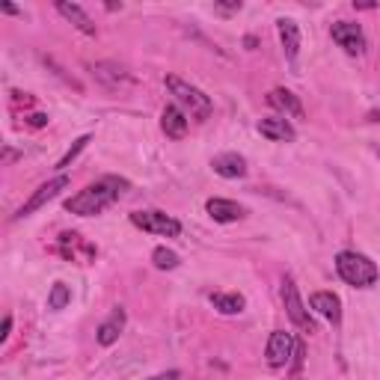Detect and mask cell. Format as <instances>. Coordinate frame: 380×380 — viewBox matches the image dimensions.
Segmentation results:
<instances>
[{"label":"cell","instance_id":"obj_5","mask_svg":"<svg viewBox=\"0 0 380 380\" xmlns=\"http://www.w3.org/2000/svg\"><path fill=\"white\" fill-rule=\"evenodd\" d=\"M283 303H286V312H288V318H291L294 327H300L303 333H309V336L315 333V321L309 318V312H306V306L300 300V291H297L291 276H286V283H283Z\"/></svg>","mask_w":380,"mask_h":380},{"label":"cell","instance_id":"obj_27","mask_svg":"<svg viewBox=\"0 0 380 380\" xmlns=\"http://www.w3.org/2000/svg\"><path fill=\"white\" fill-rule=\"evenodd\" d=\"M148 380H178V371H163V374H155V377H148Z\"/></svg>","mask_w":380,"mask_h":380},{"label":"cell","instance_id":"obj_2","mask_svg":"<svg viewBox=\"0 0 380 380\" xmlns=\"http://www.w3.org/2000/svg\"><path fill=\"white\" fill-rule=\"evenodd\" d=\"M167 89H170V95L175 98V107H181L185 113H190L196 122H205L211 113H214L211 98H208L202 89L190 87L188 80H181V77H175V75H167Z\"/></svg>","mask_w":380,"mask_h":380},{"label":"cell","instance_id":"obj_21","mask_svg":"<svg viewBox=\"0 0 380 380\" xmlns=\"http://www.w3.org/2000/svg\"><path fill=\"white\" fill-rule=\"evenodd\" d=\"M69 303H72V288L65 286V283H54L51 294H48V309L60 312V309H65Z\"/></svg>","mask_w":380,"mask_h":380},{"label":"cell","instance_id":"obj_15","mask_svg":"<svg viewBox=\"0 0 380 380\" xmlns=\"http://www.w3.org/2000/svg\"><path fill=\"white\" fill-rule=\"evenodd\" d=\"M208 214L217 223H235V220H241L244 217V205H238V202H232V200H220V196H214V200H208Z\"/></svg>","mask_w":380,"mask_h":380},{"label":"cell","instance_id":"obj_14","mask_svg":"<svg viewBox=\"0 0 380 380\" xmlns=\"http://www.w3.org/2000/svg\"><path fill=\"white\" fill-rule=\"evenodd\" d=\"M259 134L261 137H268L273 143H291L297 137V131L286 122V119H279V116H268V119H261L259 122Z\"/></svg>","mask_w":380,"mask_h":380},{"label":"cell","instance_id":"obj_1","mask_svg":"<svg viewBox=\"0 0 380 380\" xmlns=\"http://www.w3.org/2000/svg\"><path fill=\"white\" fill-rule=\"evenodd\" d=\"M125 190H128L125 178L104 175V178L92 181V185H87L77 196H72V200L65 202V211L77 214V217H92V214H102L104 208H110Z\"/></svg>","mask_w":380,"mask_h":380},{"label":"cell","instance_id":"obj_16","mask_svg":"<svg viewBox=\"0 0 380 380\" xmlns=\"http://www.w3.org/2000/svg\"><path fill=\"white\" fill-rule=\"evenodd\" d=\"M122 330H125V309H113V312H110V318H107L102 327H98L95 339H98V344H104V348H110L113 342H119Z\"/></svg>","mask_w":380,"mask_h":380},{"label":"cell","instance_id":"obj_23","mask_svg":"<svg viewBox=\"0 0 380 380\" xmlns=\"http://www.w3.org/2000/svg\"><path fill=\"white\" fill-rule=\"evenodd\" d=\"M89 140H92L89 134H87V137H80V140H75V146H72L69 152H65V155L57 161V170H65V167H69V163H72V161H75V158H77V155H80V152H84V148L89 146Z\"/></svg>","mask_w":380,"mask_h":380},{"label":"cell","instance_id":"obj_19","mask_svg":"<svg viewBox=\"0 0 380 380\" xmlns=\"http://www.w3.org/2000/svg\"><path fill=\"white\" fill-rule=\"evenodd\" d=\"M95 77L102 80V84H107V87H119V84H128V72L122 69V65H116V63H98L95 65Z\"/></svg>","mask_w":380,"mask_h":380},{"label":"cell","instance_id":"obj_13","mask_svg":"<svg viewBox=\"0 0 380 380\" xmlns=\"http://www.w3.org/2000/svg\"><path fill=\"white\" fill-rule=\"evenodd\" d=\"M211 167H214V173L223 175V178H244V175H246V161H244L238 152H223V155H217V158L211 161Z\"/></svg>","mask_w":380,"mask_h":380},{"label":"cell","instance_id":"obj_11","mask_svg":"<svg viewBox=\"0 0 380 380\" xmlns=\"http://www.w3.org/2000/svg\"><path fill=\"white\" fill-rule=\"evenodd\" d=\"M309 306L318 312V315H324L330 324H339L342 321V303H339V297L333 291H318V294H312L309 297Z\"/></svg>","mask_w":380,"mask_h":380},{"label":"cell","instance_id":"obj_18","mask_svg":"<svg viewBox=\"0 0 380 380\" xmlns=\"http://www.w3.org/2000/svg\"><path fill=\"white\" fill-rule=\"evenodd\" d=\"M268 102H271L273 107H279V110H286L291 119H303V116H306V113H303V104H300V98H297L294 92H288V89H271Z\"/></svg>","mask_w":380,"mask_h":380},{"label":"cell","instance_id":"obj_7","mask_svg":"<svg viewBox=\"0 0 380 380\" xmlns=\"http://www.w3.org/2000/svg\"><path fill=\"white\" fill-rule=\"evenodd\" d=\"M57 253L65 261H77V264H89L95 259V246L77 232H63L60 244H57Z\"/></svg>","mask_w":380,"mask_h":380},{"label":"cell","instance_id":"obj_22","mask_svg":"<svg viewBox=\"0 0 380 380\" xmlns=\"http://www.w3.org/2000/svg\"><path fill=\"white\" fill-rule=\"evenodd\" d=\"M152 261H155V268L158 271H175L178 268V256L173 253V250H167V246H158V250L152 253Z\"/></svg>","mask_w":380,"mask_h":380},{"label":"cell","instance_id":"obj_24","mask_svg":"<svg viewBox=\"0 0 380 380\" xmlns=\"http://www.w3.org/2000/svg\"><path fill=\"white\" fill-rule=\"evenodd\" d=\"M303 366V342H294V369Z\"/></svg>","mask_w":380,"mask_h":380},{"label":"cell","instance_id":"obj_6","mask_svg":"<svg viewBox=\"0 0 380 380\" xmlns=\"http://www.w3.org/2000/svg\"><path fill=\"white\" fill-rule=\"evenodd\" d=\"M330 36H333V42L339 48H344V54H351V57H359L362 51H366V36H362V27L354 24V21H336L333 27H330Z\"/></svg>","mask_w":380,"mask_h":380},{"label":"cell","instance_id":"obj_10","mask_svg":"<svg viewBox=\"0 0 380 380\" xmlns=\"http://www.w3.org/2000/svg\"><path fill=\"white\" fill-rule=\"evenodd\" d=\"M161 128H163V134H167V137L181 140V137L188 134V113L181 110V107H175V104L163 107V113H161Z\"/></svg>","mask_w":380,"mask_h":380},{"label":"cell","instance_id":"obj_8","mask_svg":"<svg viewBox=\"0 0 380 380\" xmlns=\"http://www.w3.org/2000/svg\"><path fill=\"white\" fill-rule=\"evenodd\" d=\"M65 188H69V178H65V175H57V178H51V181H45V185L18 208V214H15V217H18V220H21V217H30L33 211H39L45 202H51L54 196H57L60 190H65Z\"/></svg>","mask_w":380,"mask_h":380},{"label":"cell","instance_id":"obj_26","mask_svg":"<svg viewBox=\"0 0 380 380\" xmlns=\"http://www.w3.org/2000/svg\"><path fill=\"white\" fill-rule=\"evenodd\" d=\"M9 330H12V315L4 318V330H0V342H6L9 339Z\"/></svg>","mask_w":380,"mask_h":380},{"label":"cell","instance_id":"obj_9","mask_svg":"<svg viewBox=\"0 0 380 380\" xmlns=\"http://www.w3.org/2000/svg\"><path fill=\"white\" fill-rule=\"evenodd\" d=\"M291 354H294V336L286 333V330H273L271 339H268V351H264L268 366L271 369H283Z\"/></svg>","mask_w":380,"mask_h":380},{"label":"cell","instance_id":"obj_29","mask_svg":"<svg viewBox=\"0 0 380 380\" xmlns=\"http://www.w3.org/2000/svg\"><path fill=\"white\" fill-rule=\"evenodd\" d=\"M0 12H6V15H18V6H12V4H0Z\"/></svg>","mask_w":380,"mask_h":380},{"label":"cell","instance_id":"obj_30","mask_svg":"<svg viewBox=\"0 0 380 380\" xmlns=\"http://www.w3.org/2000/svg\"><path fill=\"white\" fill-rule=\"evenodd\" d=\"M377 158H380V148H377Z\"/></svg>","mask_w":380,"mask_h":380},{"label":"cell","instance_id":"obj_3","mask_svg":"<svg viewBox=\"0 0 380 380\" xmlns=\"http://www.w3.org/2000/svg\"><path fill=\"white\" fill-rule=\"evenodd\" d=\"M336 271L354 288H371L377 283V264L369 256L354 253V250H344L336 256Z\"/></svg>","mask_w":380,"mask_h":380},{"label":"cell","instance_id":"obj_4","mask_svg":"<svg viewBox=\"0 0 380 380\" xmlns=\"http://www.w3.org/2000/svg\"><path fill=\"white\" fill-rule=\"evenodd\" d=\"M131 223H134L137 229H143V232L163 235V238L181 235V223L175 217H170V214H163V211H134L131 214Z\"/></svg>","mask_w":380,"mask_h":380},{"label":"cell","instance_id":"obj_17","mask_svg":"<svg viewBox=\"0 0 380 380\" xmlns=\"http://www.w3.org/2000/svg\"><path fill=\"white\" fill-rule=\"evenodd\" d=\"M57 12L63 15V18H69L80 33H87V36H95V21H92L77 4H65V0H60V4H57Z\"/></svg>","mask_w":380,"mask_h":380},{"label":"cell","instance_id":"obj_28","mask_svg":"<svg viewBox=\"0 0 380 380\" xmlns=\"http://www.w3.org/2000/svg\"><path fill=\"white\" fill-rule=\"evenodd\" d=\"M238 9H241V4H229V6L217 4V12H238Z\"/></svg>","mask_w":380,"mask_h":380},{"label":"cell","instance_id":"obj_20","mask_svg":"<svg viewBox=\"0 0 380 380\" xmlns=\"http://www.w3.org/2000/svg\"><path fill=\"white\" fill-rule=\"evenodd\" d=\"M211 306L223 312V315H238V312H244V297L241 294H211Z\"/></svg>","mask_w":380,"mask_h":380},{"label":"cell","instance_id":"obj_25","mask_svg":"<svg viewBox=\"0 0 380 380\" xmlns=\"http://www.w3.org/2000/svg\"><path fill=\"white\" fill-rule=\"evenodd\" d=\"M27 122L33 128H42V125H48V116H45V113H33V116H27Z\"/></svg>","mask_w":380,"mask_h":380},{"label":"cell","instance_id":"obj_12","mask_svg":"<svg viewBox=\"0 0 380 380\" xmlns=\"http://www.w3.org/2000/svg\"><path fill=\"white\" fill-rule=\"evenodd\" d=\"M276 30H279V42H283L286 57L291 63H297V54H300V27H297L291 18H279Z\"/></svg>","mask_w":380,"mask_h":380}]
</instances>
